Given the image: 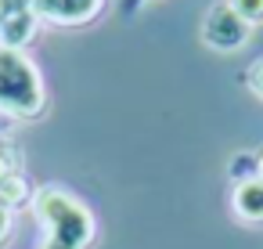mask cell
I'll use <instances>...</instances> for the list:
<instances>
[{
  "label": "cell",
  "instance_id": "3957f363",
  "mask_svg": "<svg viewBox=\"0 0 263 249\" xmlns=\"http://www.w3.org/2000/svg\"><path fill=\"white\" fill-rule=\"evenodd\" d=\"M231 8L249 22V26H256V22H263V0H231Z\"/></svg>",
  "mask_w": 263,
  "mask_h": 249
},
{
  "label": "cell",
  "instance_id": "6da1fadb",
  "mask_svg": "<svg viewBox=\"0 0 263 249\" xmlns=\"http://www.w3.org/2000/svg\"><path fill=\"white\" fill-rule=\"evenodd\" d=\"M249 29H252V26L231 8V0H227V4L209 8L205 26H202V40H205L209 47H216V51H234V47H241V44L249 40Z\"/></svg>",
  "mask_w": 263,
  "mask_h": 249
},
{
  "label": "cell",
  "instance_id": "277c9868",
  "mask_svg": "<svg viewBox=\"0 0 263 249\" xmlns=\"http://www.w3.org/2000/svg\"><path fill=\"white\" fill-rule=\"evenodd\" d=\"M252 87H256V94L263 98V62H256V69H252Z\"/></svg>",
  "mask_w": 263,
  "mask_h": 249
},
{
  "label": "cell",
  "instance_id": "7a4b0ae2",
  "mask_svg": "<svg viewBox=\"0 0 263 249\" xmlns=\"http://www.w3.org/2000/svg\"><path fill=\"white\" fill-rule=\"evenodd\" d=\"M234 213L241 220H263V177H252V181H241L234 188Z\"/></svg>",
  "mask_w": 263,
  "mask_h": 249
}]
</instances>
